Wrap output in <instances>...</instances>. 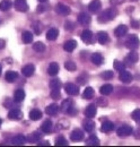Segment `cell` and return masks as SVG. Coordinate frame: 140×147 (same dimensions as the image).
<instances>
[{
	"label": "cell",
	"instance_id": "f907efd6",
	"mask_svg": "<svg viewBox=\"0 0 140 147\" xmlns=\"http://www.w3.org/2000/svg\"><path fill=\"white\" fill-rule=\"evenodd\" d=\"M49 145H50L49 142H41V143L37 144V146H49Z\"/></svg>",
	"mask_w": 140,
	"mask_h": 147
},
{
	"label": "cell",
	"instance_id": "681fc988",
	"mask_svg": "<svg viewBox=\"0 0 140 147\" xmlns=\"http://www.w3.org/2000/svg\"><path fill=\"white\" fill-rule=\"evenodd\" d=\"M77 82H78L79 84H85V83H86V79H85L83 76H79V77L77 78Z\"/></svg>",
	"mask_w": 140,
	"mask_h": 147
},
{
	"label": "cell",
	"instance_id": "9a60e30c",
	"mask_svg": "<svg viewBox=\"0 0 140 147\" xmlns=\"http://www.w3.org/2000/svg\"><path fill=\"white\" fill-rule=\"evenodd\" d=\"M128 33V26L127 25H119L115 30H114V34L116 37H122Z\"/></svg>",
	"mask_w": 140,
	"mask_h": 147
},
{
	"label": "cell",
	"instance_id": "f6af8a7d",
	"mask_svg": "<svg viewBox=\"0 0 140 147\" xmlns=\"http://www.w3.org/2000/svg\"><path fill=\"white\" fill-rule=\"evenodd\" d=\"M33 30H34V32L36 33V35H40V33L42 31V26H41V24L38 22H36V23L33 24Z\"/></svg>",
	"mask_w": 140,
	"mask_h": 147
},
{
	"label": "cell",
	"instance_id": "d6a6232c",
	"mask_svg": "<svg viewBox=\"0 0 140 147\" xmlns=\"http://www.w3.org/2000/svg\"><path fill=\"white\" fill-rule=\"evenodd\" d=\"M25 98V92L23 90H17L14 94V100L15 102H23Z\"/></svg>",
	"mask_w": 140,
	"mask_h": 147
},
{
	"label": "cell",
	"instance_id": "c3c4849f",
	"mask_svg": "<svg viewBox=\"0 0 140 147\" xmlns=\"http://www.w3.org/2000/svg\"><path fill=\"white\" fill-rule=\"evenodd\" d=\"M110 2H111V5H113V6H118V5H120V3H123L124 0H110Z\"/></svg>",
	"mask_w": 140,
	"mask_h": 147
},
{
	"label": "cell",
	"instance_id": "277c9868",
	"mask_svg": "<svg viewBox=\"0 0 140 147\" xmlns=\"http://www.w3.org/2000/svg\"><path fill=\"white\" fill-rule=\"evenodd\" d=\"M65 91L68 95H71V96H75V95H78L79 94V88L77 85L72 84V83H67L65 85Z\"/></svg>",
	"mask_w": 140,
	"mask_h": 147
},
{
	"label": "cell",
	"instance_id": "7dc6e473",
	"mask_svg": "<svg viewBox=\"0 0 140 147\" xmlns=\"http://www.w3.org/2000/svg\"><path fill=\"white\" fill-rule=\"evenodd\" d=\"M65 27H66V30H68V31H71V30H73L75 25H73V23H71V22H67Z\"/></svg>",
	"mask_w": 140,
	"mask_h": 147
},
{
	"label": "cell",
	"instance_id": "cb8c5ba5",
	"mask_svg": "<svg viewBox=\"0 0 140 147\" xmlns=\"http://www.w3.org/2000/svg\"><path fill=\"white\" fill-rule=\"evenodd\" d=\"M59 36V31L58 28H50L48 32H46V38L49 41H54L57 40V37Z\"/></svg>",
	"mask_w": 140,
	"mask_h": 147
},
{
	"label": "cell",
	"instance_id": "816d5d0a",
	"mask_svg": "<svg viewBox=\"0 0 140 147\" xmlns=\"http://www.w3.org/2000/svg\"><path fill=\"white\" fill-rule=\"evenodd\" d=\"M5 45H6V42H5V40L0 38V50H1V49H3V48H5Z\"/></svg>",
	"mask_w": 140,
	"mask_h": 147
},
{
	"label": "cell",
	"instance_id": "f546056e",
	"mask_svg": "<svg viewBox=\"0 0 140 147\" xmlns=\"http://www.w3.org/2000/svg\"><path fill=\"white\" fill-rule=\"evenodd\" d=\"M112 92H113V86H112L111 84H105V85H103V86L100 88V93H101L102 95H105V96L110 95Z\"/></svg>",
	"mask_w": 140,
	"mask_h": 147
},
{
	"label": "cell",
	"instance_id": "ee69618b",
	"mask_svg": "<svg viewBox=\"0 0 140 147\" xmlns=\"http://www.w3.org/2000/svg\"><path fill=\"white\" fill-rule=\"evenodd\" d=\"M131 117H132V119L136 122H140V109H136V110L132 112Z\"/></svg>",
	"mask_w": 140,
	"mask_h": 147
},
{
	"label": "cell",
	"instance_id": "4dcf8cb0",
	"mask_svg": "<svg viewBox=\"0 0 140 147\" xmlns=\"http://www.w3.org/2000/svg\"><path fill=\"white\" fill-rule=\"evenodd\" d=\"M22 40H23V42L26 43V44L32 43V42H33V34H32L31 32H28V31H25V32H23V34H22Z\"/></svg>",
	"mask_w": 140,
	"mask_h": 147
},
{
	"label": "cell",
	"instance_id": "7402d4cb",
	"mask_svg": "<svg viewBox=\"0 0 140 147\" xmlns=\"http://www.w3.org/2000/svg\"><path fill=\"white\" fill-rule=\"evenodd\" d=\"M58 111H59V107L55 103H52L45 108V113L49 115H55L58 113Z\"/></svg>",
	"mask_w": 140,
	"mask_h": 147
},
{
	"label": "cell",
	"instance_id": "e575fe53",
	"mask_svg": "<svg viewBox=\"0 0 140 147\" xmlns=\"http://www.w3.org/2000/svg\"><path fill=\"white\" fill-rule=\"evenodd\" d=\"M94 94H95V92H94L93 87H86L84 93H83V97L86 98V100H90V98H93Z\"/></svg>",
	"mask_w": 140,
	"mask_h": 147
},
{
	"label": "cell",
	"instance_id": "4fadbf2b",
	"mask_svg": "<svg viewBox=\"0 0 140 147\" xmlns=\"http://www.w3.org/2000/svg\"><path fill=\"white\" fill-rule=\"evenodd\" d=\"M96 113H97V109H96V105L95 104H89L87 108H86V110H85V115L87 117L88 119L94 118L96 115Z\"/></svg>",
	"mask_w": 140,
	"mask_h": 147
},
{
	"label": "cell",
	"instance_id": "d6986e66",
	"mask_svg": "<svg viewBox=\"0 0 140 147\" xmlns=\"http://www.w3.org/2000/svg\"><path fill=\"white\" fill-rule=\"evenodd\" d=\"M90 20H92L90 16L86 13H80L78 15V23L81 25H88L90 23Z\"/></svg>",
	"mask_w": 140,
	"mask_h": 147
},
{
	"label": "cell",
	"instance_id": "bcb514c9",
	"mask_svg": "<svg viewBox=\"0 0 140 147\" xmlns=\"http://www.w3.org/2000/svg\"><path fill=\"white\" fill-rule=\"evenodd\" d=\"M131 27L132 28H139L140 27V20H131Z\"/></svg>",
	"mask_w": 140,
	"mask_h": 147
},
{
	"label": "cell",
	"instance_id": "5bb4252c",
	"mask_svg": "<svg viewBox=\"0 0 140 147\" xmlns=\"http://www.w3.org/2000/svg\"><path fill=\"white\" fill-rule=\"evenodd\" d=\"M27 142V138L23 135H17L15 136L13 139H11V144L15 145V146H20V145H24L25 143Z\"/></svg>",
	"mask_w": 140,
	"mask_h": 147
},
{
	"label": "cell",
	"instance_id": "d590c367",
	"mask_svg": "<svg viewBox=\"0 0 140 147\" xmlns=\"http://www.w3.org/2000/svg\"><path fill=\"white\" fill-rule=\"evenodd\" d=\"M83 126H84V129H85L87 132H92V131L95 129V123H94L93 121H90V120H86V121H84Z\"/></svg>",
	"mask_w": 140,
	"mask_h": 147
},
{
	"label": "cell",
	"instance_id": "484cf974",
	"mask_svg": "<svg viewBox=\"0 0 140 147\" xmlns=\"http://www.w3.org/2000/svg\"><path fill=\"white\" fill-rule=\"evenodd\" d=\"M97 41H98V43H101V44H106L107 41H108V34H107L106 32H104V31L98 32V33H97Z\"/></svg>",
	"mask_w": 140,
	"mask_h": 147
},
{
	"label": "cell",
	"instance_id": "603a6c76",
	"mask_svg": "<svg viewBox=\"0 0 140 147\" xmlns=\"http://www.w3.org/2000/svg\"><path fill=\"white\" fill-rule=\"evenodd\" d=\"M5 79L8 83H14L18 79V74L16 71H7L5 75Z\"/></svg>",
	"mask_w": 140,
	"mask_h": 147
},
{
	"label": "cell",
	"instance_id": "1f68e13d",
	"mask_svg": "<svg viewBox=\"0 0 140 147\" xmlns=\"http://www.w3.org/2000/svg\"><path fill=\"white\" fill-rule=\"evenodd\" d=\"M45 49H46V47H45V44L43 43V42H36L33 44V50H34L35 52H38V53H42V52H44L45 51Z\"/></svg>",
	"mask_w": 140,
	"mask_h": 147
},
{
	"label": "cell",
	"instance_id": "3957f363",
	"mask_svg": "<svg viewBox=\"0 0 140 147\" xmlns=\"http://www.w3.org/2000/svg\"><path fill=\"white\" fill-rule=\"evenodd\" d=\"M116 134H118L119 137H128L132 134V127L129 126V125H122L116 130Z\"/></svg>",
	"mask_w": 140,
	"mask_h": 147
},
{
	"label": "cell",
	"instance_id": "8fae6325",
	"mask_svg": "<svg viewBox=\"0 0 140 147\" xmlns=\"http://www.w3.org/2000/svg\"><path fill=\"white\" fill-rule=\"evenodd\" d=\"M102 8V2L100 1V0H93L89 5H88V9H89V11L90 13H97V11H100V9Z\"/></svg>",
	"mask_w": 140,
	"mask_h": 147
},
{
	"label": "cell",
	"instance_id": "11a10c76",
	"mask_svg": "<svg viewBox=\"0 0 140 147\" xmlns=\"http://www.w3.org/2000/svg\"><path fill=\"white\" fill-rule=\"evenodd\" d=\"M1 71H2V67H1V65H0V75H1Z\"/></svg>",
	"mask_w": 140,
	"mask_h": 147
},
{
	"label": "cell",
	"instance_id": "30bf717a",
	"mask_svg": "<svg viewBox=\"0 0 140 147\" xmlns=\"http://www.w3.org/2000/svg\"><path fill=\"white\" fill-rule=\"evenodd\" d=\"M80 38L83 40V42H84V43H86V44H90V43L93 42V33H92L89 30H85V31H83V32H81V34H80Z\"/></svg>",
	"mask_w": 140,
	"mask_h": 147
},
{
	"label": "cell",
	"instance_id": "2e32d148",
	"mask_svg": "<svg viewBox=\"0 0 140 147\" xmlns=\"http://www.w3.org/2000/svg\"><path fill=\"white\" fill-rule=\"evenodd\" d=\"M90 60L96 66H101L104 62V58H103V55H101V53H93V55H90Z\"/></svg>",
	"mask_w": 140,
	"mask_h": 147
},
{
	"label": "cell",
	"instance_id": "8d00e7d4",
	"mask_svg": "<svg viewBox=\"0 0 140 147\" xmlns=\"http://www.w3.org/2000/svg\"><path fill=\"white\" fill-rule=\"evenodd\" d=\"M62 86V83L60 82V79H52L50 82V88L51 90H60Z\"/></svg>",
	"mask_w": 140,
	"mask_h": 147
},
{
	"label": "cell",
	"instance_id": "836d02e7",
	"mask_svg": "<svg viewBox=\"0 0 140 147\" xmlns=\"http://www.w3.org/2000/svg\"><path fill=\"white\" fill-rule=\"evenodd\" d=\"M11 1L10 0H2L1 2H0V10L1 11H7V10H9L10 8H11Z\"/></svg>",
	"mask_w": 140,
	"mask_h": 147
},
{
	"label": "cell",
	"instance_id": "d4e9b609",
	"mask_svg": "<svg viewBox=\"0 0 140 147\" xmlns=\"http://www.w3.org/2000/svg\"><path fill=\"white\" fill-rule=\"evenodd\" d=\"M86 145L87 146H100V139L95 135H90L86 140Z\"/></svg>",
	"mask_w": 140,
	"mask_h": 147
},
{
	"label": "cell",
	"instance_id": "b9f144b4",
	"mask_svg": "<svg viewBox=\"0 0 140 147\" xmlns=\"http://www.w3.org/2000/svg\"><path fill=\"white\" fill-rule=\"evenodd\" d=\"M113 73L111 71V70H106V71H103V73L101 74V77L105 79V80H108V79H111V78H113Z\"/></svg>",
	"mask_w": 140,
	"mask_h": 147
},
{
	"label": "cell",
	"instance_id": "ab89813d",
	"mask_svg": "<svg viewBox=\"0 0 140 147\" xmlns=\"http://www.w3.org/2000/svg\"><path fill=\"white\" fill-rule=\"evenodd\" d=\"M67 145H68V142H67V139H66L65 137L60 136V137L57 138V140H55V146H67Z\"/></svg>",
	"mask_w": 140,
	"mask_h": 147
},
{
	"label": "cell",
	"instance_id": "4316f807",
	"mask_svg": "<svg viewBox=\"0 0 140 147\" xmlns=\"http://www.w3.org/2000/svg\"><path fill=\"white\" fill-rule=\"evenodd\" d=\"M58 73H59V65H58L57 62L50 63V66H49V68H48V74H49L50 76H57Z\"/></svg>",
	"mask_w": 140,
	"mask_h": 147
},
{
	"label": "cell",
	"instance_id": "ba28073f",
	"mask_svg": "<svg viewBox=\"0 0 140 147\" xmlns=\"http://www.w3.org/2000/svg\"><path fill=\"white\" fill-rule=\"evenodd\" d=\"M72 109H73V103L72 101L67 98L65 101H62L61 103V111L63 113H72Z\"/></svg>",
	"mask_w": 140,
	"mask_h": 147
},
{
	"label": "cell",
	"instance_id": "5b68a950",
	"mask_svg": "<svg viewBox=\"0 0 140 147\" xmlns=\"http://www.w3.org/2000/svg\"><path fill=\"white\" fill-rule=\"evenodd\" d=\"M14 7L16 8L17 11H20V13H25L28 10V5H27L26 0H15Z\"/></svg>",
	"mask_w": 140,
	"mask_h": 147
},
{
	"label": "cell",
	"instance_id": "e0dca14e",
	"mask_svg": "<svg viewBox=\"0 0 140 147\" xmlns=\"http://www.w3.org/2000/svg\"><path fill=\"white\" fill-rule=\"evenodd\" d=\"M34 66L32 65V63H28V65H26V66H24L23 67V69H22V74L25 76V77H31V76H33V74H34Z\"/></svg>",
	"mask_w": 140,
	"mask_h": 147
},
{
	"label": "cell",
	"instance_id": "83f0119b",
	"mask_svg": "<svg viewBox=\"0 0 140 147\" xmlns=\"http://www.w3.org/2000/svg\"><path fill=\"white\" fill-rule=\"evenodd\" d=\"M42 118V112L38 110V109H33V110L30 112V119L32 121H37Z\"/></svg>",
	"mask_w": 140,
	"mask_h": 147
},
{
	"label": "cell",
	"instance_id": "7a4b0ae2",
	"mask_svg": "<svg viewBox=\"0 0 140 147\" xmlns=\"http://www.w3.org/2000/svg\"><path fill=\"white\" fill-rule=\"evenodd\" d=\"M125 47L130 50H136L140 47V40L136 34H131L125 41Z\"/></svg>",
	"mask_w": 140,
	"mask_h": 147
},
{
	"label": "cell",
	"instance_id": "6da1fadb",
	"mask_svg": "<svg viewBox=\"0 0 140 147\" xmlns=\"http://www.w3.org/2000/svg\"><path fill=\"white\" fill-rule=\"evenodd\" d=\"M116 15H118V10L115 8H113V7L112 8H107L98 16L97 20L100 23H107L110 20H113V19L115 18Z\"/></svg>",
	"mask_w": 140,
	"mask_h": 147
},
{
	"label": "cell",
	"instance_id": "f5cc1de1",
	"mask_svg": "<svg viewBox=\"0 0 140 147\" xmlns=\"http://www.w3.org/2000/svg\"><path fill=\"white\" fill-rule=\"evenodd\" d=\"M42 10H44L43 6H38V11H42Z\"/></svg>",
	"mask_w": 140,
	"mask_h": 147
},
{
	"label": "cell",
	"instance_id": "ffe728a7",
	"mask_svg": "<svg viewBox=\"0 0 140 147\" xmlns=\"http://www.w3.org/2000/svg\"><path fill=\"white\" fill-rule=\"evenodd\" d=\"M76 48H77V42H76L75 40H69V41H67V42L63 44V49H65V51H67V52H72Z\"/></svg>",
	"mask_w": 140,
	"mask_h": 147
},
{
	"label": "cell",
	"instance_id": "8992f818",
	"mask_svg": "<svg viewBox=\"0 0 140 147\" xmlns=\"http://www.w3.org/2000/svg\"><path fill=\"white\" fill-rule=\"evenodd\" d=\"M55 11L57 14L61 15V16H68L70 14V8L67 5H63V3H58L55 6Z\"/></svg>",
	"mask_w": 140,
	"mask_h": 147
},
{
	"label": "cell",
	"instance_id": "9c48e42d",
	"mask_svg": "<svg viewBox=\"0 0 140 147\" xmlns=\"http://www.w3.org/2000/svg\"><path fill=\"white\" fill-rule=\"evenodd\" d=\"M70 139L72 142H80L84 139V132L80 129H75L71 134H70Z\"/></svg>",
	"mask_w": 140,
	"mask_h": 147
},
{
	"label": "cell",
	"instance_id": "74e56055",
	"mask_svg": "<svg viewBox=\"0 0 140 147\" xmlns=\"http://www.w3.org/2000/svg\"><path fill=\"white\" fill-rule=\"evenodd\" d=\"M113 67H114V69L118 70L119 73H121V71H123V70H125V63H123V62H121V61H118V60L114 61Z\"/></svg>",
	"mask_w": 140,
	"mask_h": 147
},
{
	"label": "cell",
	"instance_id": "9f6ffc18",
	"mask_svg": "<svg viewBox=\"0 0 140 147\" xmlns=\"http://www.w3.org/2000/svg\"><path fill=\"white\" fill-rule=\"evenodd\" d=\"M1 123H2V119L0 118V126H1Z\"/></svg>",
	"mask_w": 140,
	"mask_h": 147
},
{
	"label": "cell",
	"instance_id": "60d3db41",
	"mask_svg": "<svg viewBox=\"0 0 140 147\" xmlns=\"http://www.w3.org/2000/svg\"><path fill=\"white\" fill-rule=\"evenodd\" d=\"M65 68H66L67 70H69V71H75V70L77 69V66H76V63H75L73 61H66Z\"/></svg>",
	"mask_w": 140,
	"mask_h": 147
},
{
	"label": "cell",
	"instance_id": "7bdbcfd3",
	"mask_svg": "<svg viewBox=\"0 0 140 147\" xmlns=\"http://www.w3.org/2000/svg\"><path fill=\"white\" fill-rule=\"evenodd\" d=\"M51 98L53 100H59L61 97V93H60V90H51V94H50Z\"/></svg>",
	"mask_w": 140,
	"mask_h": 147
},
{
	"label": "cell",
	"instance_id": "db71d44e",
	"mask_svg": "<svg viewBox=\"0 0 140 147\" xmlns=\"http://www.w3.org/2000/svg\"><path fill=\"white\" fill-rule=\"evenodd\" d=\"M40 2H45V1H48V0H38Z\"/></svg>",
	"mask_w": 140,
	"mask_h": 147
},
{
	"label": "cell",
	"instance_id": "f35d334b",
	"mask_svg": "<svg viewBox=\"0 0 140 147\" xmlns=\"http://www.w3.org/2000/svg\"><path fill=\"white\" fill-rule=\"evenodd\" d=\"M40 139H41V134L37 132V131L32 132L31 136L27 138V140H30V142H32V143H37V140H40Z\"/></svg>",
	"mask_w": 140,
	"mask_h": 147
},
{
	"label": "cell",
	"instance_id": "7c38bea8",
	"mask_svg": "<svg viewBox=\"0 0 140 147\" xmlns=\"http://www.w3.org/2000/svg\"><path fill=\"white\" fill-rule=\"evenodd\" d=\"M8 119L10 120H20L23 119V112L18 109H13L8 113Z\"/></svg>",
	"mask_w": 140,
	"mask_h": 147
},
{
	"label": "cell",
	"instance_id": "52a82bcc",
	"mask_svg": "<svg viewBox=\"0 0 140 147\" xmlns=\"http://www.w3.org/2000/svg\"><path fill=\"white\" fill-rule=\"evenodd\" d=\"M138 59H139V57H138V53L135 51V50H132L129 55L125 57V59H124V61H125V63L127 65H129V66H132V65H135L137 61H138Z\"/></svg>",
	"mask_w": 140,
	"mask_h": 147
},
{
	"label": "cell",
	"instance_id": "f1b7e54d",
	"mask_svg": "<svg viewBox=\"0 0 140 147\" xmlns=\"http://www.w3.org/2000/svg\"><path fill=\"white\" fill-rule=\"evenodd\" d=\"M113 129H114V123L111 121H104L101 126V131H103V132H110Z\"/></svg>",
	"mask_w": 140,
	"mask_h": 147
},
{
	"label": "cell",
	"instance_id": "6f0895ef",
	"mask_svg": "<svg viewBox=\"0 0 140 147\" xmlns=\"http://www.w3.org/2000/svg\"><path fill=\"white\" fill-rule=\"evenodd\" d=\"M132 1H137V0H132Z\"/></svg>",
	"mask_w": 140,
	"mask_h": 147
},
{
	"label": "cell",
	"instance_id": "ac0fdd59",
	"mask_svg": "<svg viewBox=\"0 0 140 147\" xmlns=\"http://www.w3.org/2000/svg\"><path fill=\"white\" fill-rule=\"evenodd\" d=\"M119 78H120V80H121L122 83L129 84V83H131V80H132V75L129 73V71H127V70H123V71L120 73Z\"/></svg>",
	"mask_w": 140,
	"mask_h": 147
},
{
	"label": "cell",
	"instance_id": "44dd1931",
	"mask_svg": "<svg viewBox=\"0 0 140 147\" xmlns=\"http://www.w3.org/2000/svg\"><path fill=\"white\" fill-rule=\"evenodd\" d=\"M52 128H53V123L51 120H45V121L41 125V130H42L43 132H45V134H50V132L52 131Z\"/></svg>",
	"mask_w": 140,
	"mask_h": 147
}]
</instances>
